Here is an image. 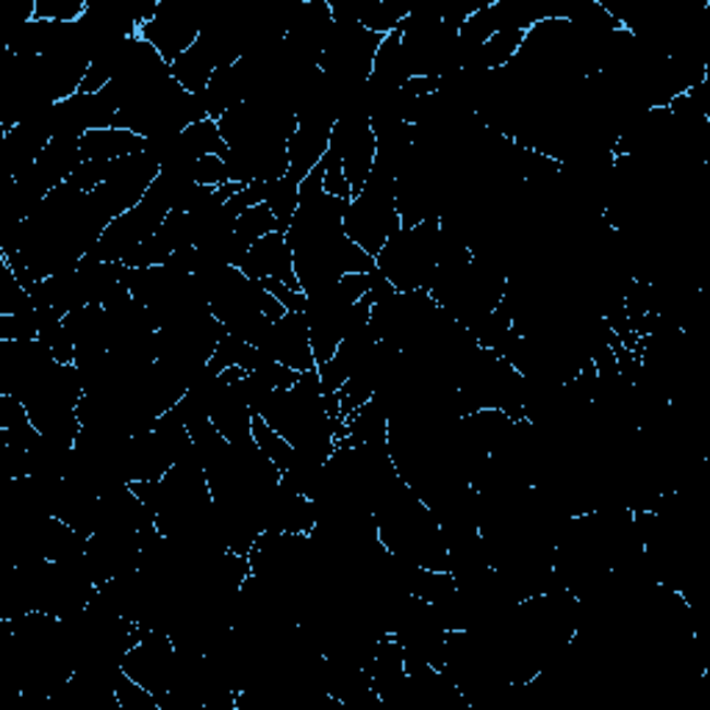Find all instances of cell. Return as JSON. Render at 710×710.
Returning <instances> with one entry per match:
<instances>
[{
    "mask_svg": "<svg viewBox=\"0 0 710 710\" xmlns=\"http://www.w3.org/2000/svg\"><path fill=\"white\" fill-rule=\"evenodd\" d=\"M200 28H203V17L192 7L162 0L156 7V14L139 28V37L151 43L167 64H173L178 56H184L198 43Z\"/></svg>",
    "mask_w": 710,
    "mask_h": 710,
    "instance_id": "6da1fadb",
    "label": "cell"
},
{
    "mask_svg": "<svg viewBox=\"0 0 710 710\" xmlns=\"http://www.w3.org/2000/svg\"><path fill=\"white\" fill-rule=\"evenodd\" d=\"M256 347L277 364H286L295 372H306V369L317 367L311 350V336H308V322L303 311H286L277 322H272Z\"/></svg>",
    "mask_w": 710,
    "mask_h": 710,
    "instance_id": "7a4b0ae2",
    "label": "cell"
},
{
    "mask_svg": "<svg viewBox=\"0 0 710 710\" xmlns=\"http://www.w3.org/2000/svg\"><path fill=\"white\" fill-rule=\"evenodd\" d=\"M236 270L245 272L247 277H253V281H281L286 283L289 289H300V281L295 275V253H292L289 241H286V234H267L256 241L247 256L241 259V264Z\"/></svg>",
    "mask_w": 710,
    "mask_h": 710,
    "instance_id": "3957f363",
    "label": "cell"
},
{
    "mask_svg": "<svg viewBox=\"0 0 710 710\" xmlns=\"http://www.w3.org/2000/svg\"><path fill=\"white\" fill-rule=\"evenodd\" d=\"M331 126L322 122H297L295 133L286 142V153H289V178L303 184L308 173L322 162V156L331 147Z\"/></svg>",
    "mask_w": 710,
    "mask_h": 710,
    "instance_id": "277c9868",
    "label": "cell"
},
{
    "mask_svg": "<svg viewBox=\"0 0 710 710\" xmlns=\"http://www.w3.org/2000/svg\"><path fill=\"white\" fill-rule=\"evenodd\" d=\"M81 158L84 162H117V158L133 156L147 147V139L137 137L122 128H95L81 137Z\"/></svg>",
    "mask_w": 710,
    "mask_h": 710,
    "instance_id": "5b68a950",
    "label": "cell"
},
{
    "mask_svg": "<svg viewBox=\"0 0 710 710\" xmlns=\"http://www.w3.org/2000/svg\"><path fill=\"white\" fill-rule=\"evenodd\" d=\"M211 425L230 445H241V441L253 439V434H250L253 430V411L241 400V394L236 392L234 386H228L217 398L214 409H211Z\"/></svg>",
    "mask_w": 710,
    "mask_h": 710,
    "instance_id": "8992f818",
    "label": "cell"
},
{
    "mask_svg": "<svg viewBox=\"0 0 710 710\" xmlns=\"http://www.w3.org/2000/svg\"><path fill=\"white\" fill-rule=\"evenodd\" d=\"M267 205H270V211L275 214L277 230H281V234H286L292 225V220H295L297 209H300V184L292 181L289 175H283L281 181L272 184Z\"/></svg>",
    "mask_w": 710,
    "mask_h": 710,
    "instance_id": "52a82bcc",
    "label": "cell"
},
{
    "mask_svg": "<svg viewBox=\"0 0 710 710\" xmlns=\"http://www.w3.org/2000/svg\"><path fill=\"white\" fill-rule=\"evenodd\" d=\"M250 434H253V441L259 445V450L270 458L283 475V470H286V466L292 464V458H295V447L283 439L275 428H270L259 414H253V430H250Z\"/></svg>",
    "mask_w": 710,
    "mask_h": 710,
    "instance_id": "ba28073f",
    "label": "cell"
},
{
    "mask_svg": "<svg viewBox=\"0 0 710 710\" xmlns=\"http://www.w3.org/2000/svg\"><path fill=\"white\" fill-rule=\"evenodd\" d=\"M173 253H175L173 245H169L167 236H164L162 228H158V234H153L151 239L139 241L137 247H131V250L122 256V264H126L128 270H147V267L167 264Z\"/></svg>",
    "mask_w": 710,
    "mask_h": 710,
    "instance_id": "9c48e42d",
    "label": "cell"
},
{
    "mask_svg": "<svg viewBox=\"0 0 710 710\" xmlns=\"http://www.w3.org/2000/svg\"><path fill=\"white\" fill-rule=\"evenodd\" d=\"M275 230H277V220L267 203L250 205V209L239 217V223H236V236H241L247 245H256L261 236L275 234ZM277 234H281V230H277Z\"/></svg>",
    "mask_w": 710,
    "mask_h": 710,
    "instance_id": "30bf717a",
    "label": "cell"
},
{
    "mask_svg": "<svg viewBox=\"0 0 710 710\" xmlns=\"http://www.w3.org/2000/svg\"><path fill=\"white\" fill-rule=\"evenodd\" d=\"M322 169H326V175H322V187H326V192L333 194V198L353 200V189H350L347 178H344L342 158H339L336 153L328 151L326 156H322Z\"/></svg>",
    "mask_w": 710,
    "mask_h": 710,
    "instance_id": "8fae6325",
    "label": "cell"
},
{
    "mask_svg": "<svg viewBox=\"0 0 710 710\" xmlns=\"http://www.w3.org/2000/svg\"><path fill=\"white\" fill-rule=\"evenodd\" d=\"M194 181L211 189L228 184V169H225L223 156H200L194 162Z\"/></svg>",
    "mask_w": 710,
    "mask_h": 710,
    "instance_id": "7c38bea8",
    "label": "cell"
}]
</instances>
